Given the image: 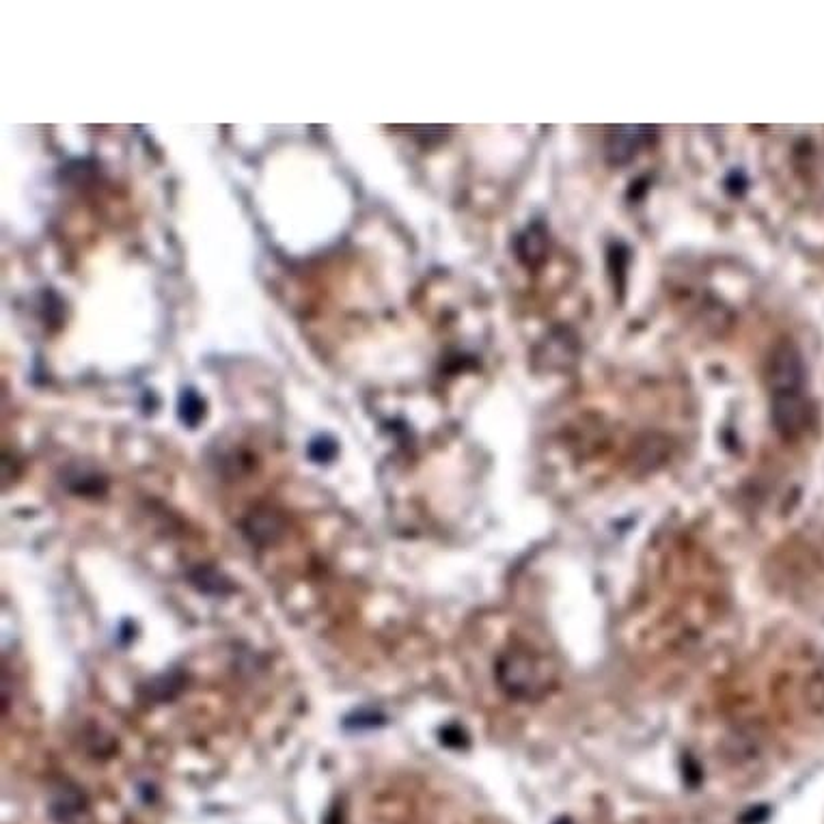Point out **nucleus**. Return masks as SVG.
Wrapping results in <instances>:
<instances>
[{
    "mask_svg": "<svg viewBox=\"0 0 824 824\" xmlns=\"http://www.w3.org/2000/svg\"><path fill=\"white\" fill-rule=\"evenodd\" d=\"M499 680L503 689L516 697H538L553 682V669L542 656L529 650H516L505 654L499 665Z\"/></svg>",
    "mask_w": 824,
    "mask_h": 824,
    "instance_id": "1",
    "label": "nucleus"
}]
</instances>
